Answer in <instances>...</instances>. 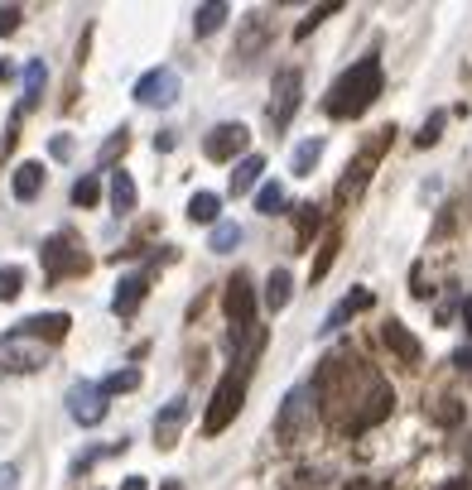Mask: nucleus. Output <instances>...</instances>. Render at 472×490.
Listing matches in <instances>:
<instances>
[{
  "label": "nucleus",
  "instance_id": "obj_1",
  "mask_svg": "<svg viewBox=\"0 0 472 490\" xmlns=\"http://www.w3.org/2000/svg\"><path fill=\"white\" fill-rule=\"evenodd\" d=\"M313 395H318L323 418L342 432H367L371 423H381V418L391 414V404H395L391 385L352 352H338V356H328L323 366H318Z\"/></svg>",
  "mask_w": 472,
  "mask_h": 490
},
{
  "label": "nucleus",
  "instance_id": "obj_2",
  "mask_svg": "<svg viewBox=\"0 0 472 490\" xmlns=\"http://www.w3.org/2000/svg\"><path fill=\"white\" fill-rule=\"evenodd\" d=\"M381 58L377 53H367V58H357L347 73L328 87V102H323V111L332 120H357L362 111H371V102L381 96Z\"/></svg>",
  "mask_w": 472,
  "mask_h": 490
},
{
  "label": "nucleus",
  "instance_id": "obj_3",
  "mask_svg": "<svg viewBox=\"0 0 472 490\" xmlns=\"http://www.w3.org/2000/svg\"><path fill=\"white\" fill-rule=\"evenodd\" d=\"M246 380H251V366H236L217 380L213 389V404H207V414H203V432L207 438H217V432H227L231 428V418L241 414V404H246Z\"/></svg>",
  "mask_w": 472,
  "mask_h": 490
},
{
  "label": "nucleus",
  "instance_id": "obj_4",
  "mask_svg": "<svg viewBox=\"0 0 472 490\" xmlns=\"http://www.w3.org/2000/svg\"><path fill=\"white\" fill-rule=\"evenodd\" d=\"M222 307H227V317H231V346H251L256 337V289H251V274H241L236 270L227 279V298H222Z\"/></svg>",
  "mask_w": 472,
  "mask_h": 490
},
{
  "label": "nucleus",
  "instance_id": "obj_5",
  "mask_svg": "<svg viewBox=\"0 0 472 490\" xmlns=\"http://www.w3.org/2000/svg\"><path fill=\"white\" fill-rule=\"evenodd\" d=\"M39 260H44V279H53V284L87 270V255H82V241L73 231H53L44 241V250H39Z\"/></svg>",
  "mask_w": 472,
  "mask_h": 490
},
{
  "label": "nucleus",
  "instance_id": "obj_6",
  "mask_svg": "<svg viewBox=\"0 0 472 490\" xmlns=\"http://www.w3.org/2000/svg\"><path fill=\"white\" fill-rule=\"evenodd\" d=\"M391 135H395V130H391V125H386V130H381L377 139H371V145H367L362 154H357L352 164H347V178L338 183V198H357V192H362V183L371 178V169H377V164H381V154L391 149Z\"/></svg>",
  "mask_w": 472,
  "mask_h": 490
},
{
  "label": "nucleus",
  "instance_id": "obj_7",
  "mask_svg": "<svg viewBox=\"0 0 472 490\" xmlns=\"http://www.w3.org/2000/svg\"><path fill=\"white\" fill-rule=\"evenodd\" d=\"M299 92H304V77L299 67H285V73H275V96H270V130H285L289 120H295L299 111Z\"/></svg>",
  "mask_w": 472,
  "mask_h": 490
},
{
  "label": "nucleus",
  "instance_id": "obj_8",
  "mask_svg": "<svg viewBox=\"0 0 472 490\" xmlns=\"http://www.w3.org/2000/svg\"><path fill=\"white\" fill-rule=\"evenodd\" d=\"M313 385H299V389H289L285 395V404H280V418H275V432H280L285 442H295L299 432H304V423H309V414H313Z\"/></svg>",
  "mask_w": 472,
  "mask_h": 490
},
{
  "label": "nucleus",
  "instance_id": "obj_9",
  "mask_svg": "<svg viewBox=\"0 0 472 490\" xmlns=\"http://www.w3.org/2000/svg\"><path fill=\"white\" fill-rule=\"evenodd\" d=\"M246 145H251V130H246L241 120H227V125H217V130L203 139V154L213 164H231L236 154H246Z\"/></svg>",
  "mask_w": 472,
  "mask_h": 490
},
{
  "label": "nucleus",
  "instance_id": "obj_10",
  "mask_svg": "<svg viewBox=\"0 0 472 490\" xmlns=\"http://www.w3.org/2000/svg\"><path fill=\"white\" fill-rule=\"evenodd\" d=\"M68 414H73L82 428H96L106 418V389L92 385V380H77L68 389Z\"/></svg>",
  "mask_w": 472,
  "mask_h": 490
},
{
  "label": "nucleus",
  "instance_id": "obj_11",
  "mask_svg": "<svg viewBox=\"0 0 472 490\" xmlns=\"http://www.w3.org/2000/svg\"><path fill=\"white\" fill-rule=\"evenodd\" d=\"M39 366H44V346H39V342L15 337V332L0 342V370H5V375H30Z\"/></svg>",
  "mask_w": 472,
  "mask_h": 490
},
{
  "label": "nucleus",
  "instance_id": "obj_12",
  "mask_svg": "<svg viewBox=\"0 0 472 490\" xmlns=\"http://www.w3.org/2000/svg\"><path fill=\"white\" fill-rule=\"evenodd\" d=\"M135 102L141 106H174L178 102V73L174 67H150V73L135 82Z\"/></svg>",
  "mask_w": 472,
  "mask_h": 490
},
{
  "label": "nucleus",
  "instance_id": "obj_13",
  "mask_svg": "<svg viewBox=\"0 0 472 490\" xmlns=\"http://www.w3.org/2000/svg\"><path fill=\"white\" fill-rule=\"evenodd\" d=\"M68 327H73V317H68V313H34V317L15 322V337H30L39 346H53V342L68 337Z\"/></svg>",
  "mask_w": 472,
  "mask_h": 490
},
{
  "label": "nucleus",
  "instance_id": "obj_14",
  "mask_svg": "<svg viewBox=\"0 0 472 490\" xmlns=\"http://www.w3.org/2000/svg\"><path fill=\"white\" fill-rule=\"evenodd\" d=\"M184 423H188V399H169L155 414V447H159V452L178 447V428H184Z\"/></svg>",
  "mask_w": 472,
  "mask_h": 490
},
{
  "label": "nucleus",
  "instance_id": "obj_15",
  "mask_svg": "<svg viewBox=\"0 0 472 490\" xmlns=\"http://www.w3.org/2000/svg\"><path fill=\"white\" fill-rule=\"evenodd\" d=\"M381 342L386 346H391V352L400 356V361H405V366H420V342H414L410 337V327H405V322H386V327H381Z\"/></svg>",
  "mask_w": 472,
  "mask_h": 490
},
{
  "label": "nucleus",
  "instance_id": "obj_16",
  "mask_svg": "<svg viewBox=\"0 0 472 490\" xmlns=\"http://www.w3.org/2000/svg\"><path fill=\"white\" fill-rule=\"evenodd\" d=\"M145 293H150V279H145V274L121 279V284H116V298H111V307H116V317H131L135 307L145 303Z\"/></svg>",
  "mask_w": 472,
  "mask_h": 490
},
{
  "label": "nucleus",
  "instance_id": "obj_17",
  "mask_svg": "<svg viewBox=\"0 0 472 490\" xmlns=\"http://www.w3.org/2000/svg\"><path fill=\"white\" fill-rule=\"evenodd\" d=\"M367 307H371V289H357V293H347V298H342V303H338V307H332V313L323 317V332H338L347 317L367 313Z\"/></svg>",
  "mask_w": 472,
  "mask_h": 490
},
{
  "label": "nucleus",
  "instance_id": "obj_18",
  "mask_svg": "<svg viewBox=\"0 0 472 490\" xmlns=\"http://www.w3.org/2000/svg\"><path fill=\"white\" fill-rule=\"evenodd\" d=\"M10 188H15V198L20 202H34L39 198V188H44V164H20L15 169V178H10Z\"/></svg>",
  "mask_w": 472,
  "mask_h": 490
},
{
  "label": "nucleus",
  "instance_id": "obj_19",
  "mask_svg": "<svg viewBox=\"0 0 472 490\" xmlns=\"http://www.w3.org/2000/svg\"><path fill=\"white\" fill-rule=\"evenodd\" d=\"M44 82H49L44 58H34L30 67H24V96H20V111H34V106H39V96H44Z\"/></svg>",
  "mask_w": 472,
  "mask_h": 490
},
{
  "label": "nucleus",
  "instance_id": "obj_20",
  "mask_svg": "<svg viewBox=\"0 0 472 490\" xmlns=\"http://www.w3.org/2000/svg\"><path fill=\"white\" fill-rule=\"evenodd\" d=\"M260 174H266V159H260V154H246V159L236 164V174H231V192H236V198H241V192H251Z\"/></svg>",
  "mask_w": 472,
  "mask_h": 490
},
{
  "label": "nucleus",
  "instance_id": "obj_21",
  "mask_svg": "<svg viewBox=\"0 0 472 490\" xmlns=\"http://www.w3.org/2000/svg\"><path fill=\"white\" fill-rule=\"evenodd\" d=\"M318 159H323V139L313 135V139H304V145L295 149V159H289V174H295V178H309Z\"/></svg>",
  "mask_w": 472,
  "mask_h": 490
},
{
  "label": "nucleus",
  "instance_id": "obj_22",
  "mask_svg": "<svg viewBox=\"0 0 472 490\" xmlns=\"http://www.w3.org/2000/svg\"><path fill=\"white\" fill-rule=\"evenodd\" d=\"M289 289H295V279H289V270H275V274L266 279V307H270V313H285Z\"/></svg>",
  "mask_w": 472,
  "mask_h": 490
},
{
  "label": "nucleus",
  "instance_id": "obj_23",
  "mask_svg": "<svg viewBox=\"0 0 472 490\" xmlns=\"http://www.w3.org/2000/svg\"><path fill=\"white\" fill-rule=\"evenodd\" d=\"M227 15H231V10L222 5V0H213V5H198V10H193V30L207 39V34H217V30H222V20H227Z\"/></svg>",
  "mask_w": 472,
  "mask_h": 490
},
{
  "label": "nucleus",
  "instance_id": "obj_24",
  "mask_svg": "<svg viewBox=\"0 0 472 490\" xmlns=\"http://www.w3.org/2000/svg\"><path fill=\"white\" fill-rule=\"evenodd\" d=\"M217 212H222L217 192H193V198H188V221H203V227H207V221H217Z\"/></svg>",
  "mask_w": 472,
  "mask_h": 490
},
{
  "label": "nucleus",
  "instance_id": "obj_25",
  "mask_svg": "<svg viewBox=\"0 0 472 490\" xmlns=\"http://www.w3.org/2000/svg\"><path fill=\"white\" fill-rule=\"evenodd\" d=\"M111 207H116L121 217L135 212V183H131V174H111Z\"/></svg>",
  "mask_w": 472,
  "mask_h": 490
},
{
  "label": "nucleus",
  "instance_id": "obj_26",
  "mask_svg": "<svg viewBox=\"0 0 472 490\" xmlns=\"http://www.w3.org/2000/svg\"><path fill=\"white\" fill-rule=\"evenodd\" d=\"M236 245H241V227H236V221H217V227H213V241H207V250H217V255H231Z\"/></svg>",
  "mask_w": 472,
  "mask_h": 490
},
{
  "label": "nucleus",
  "instance_id": "obj_27",
  "mask_svg": "<svg viewBox=\"0 0 472 490\" xmlns=\"http://www.w3.org/2000/svg\"><path fill=\"white\" fill-rule=\"evenodd\" d=\"M20 289H24V270L20 264H5V270H0V303L20 298Z\"/></svg>",
  "mask_w": 472,
  "mask_h": 490
},
{
  "label": "nucleus",
  "instance_id": "obj_28",
  "mask_svg": "<svg viewBox=\"0 0 472 490\" xmlns=\"http://www.w3.org/2000/svg\"><path fill=\"white\" fill-rule=\"evenodd\" d=\"M280 207H285V188H280V183H266V188L256 192V212L275 217V212H280Z\"/></svg>",
  "mask_w": 472,
  "mask_h": 490
},
{
  "label": "nucleus",
  "instance_id": "obj_29",
  "mask_svg": "<svg viewBox=\"0 0 472 490\" xmlns=\"http://www.w3.org/2000/svg\"><path fill=\"white\" fill-rule=\"evenodd\" d=\"M96 198H102V183H96L92 174H82L77 183H73V202L77 207H96Z\"/></svg>",
  "mask_w": 472,
  "mask_h": 490
},
{
  "label": "nucleus",
  "instance_id": "obj_30",
  "mask_svg": "<svg viewBox=\"0 0 472 490\" xmlns=\"http://www.w3.org/2000/svg\"><path fill=\"white\" fill-rule=\"evenodd\" d=\"M135 385H141V370H116V375H106L102 380L106 395H126V389H135Z\"/></svg>",
  "mask_w": 472,
  "mask_h": 490
},
{
  "label": "nucleus",
  "instance_id": "obj_31",
  "mask_svg": "<svg viewBox=\"0 0 472 490\" xmlns=\"http://www.w3.org/2000/svg\"><path fill=\"white\" fill-rule=\"evenodd\" d=\"M126 145H131V130L121 125V130H116V135H111L106 145H102V154H96V164H111L116 154H126Z\"/></svg>",
  "mask_w": 472,
  "mask_h": 490
},
{
  "label": "nucleus",
  "instance_id": "obj_32",
  "mask_svg": "<svg viewBox=\"0 0 472 490\" xmlns=\"http://www.w3.org/2000/svg\"><path fill=\"white\" fill-rule=\"evenodd\" d=\"M332 260H338V231H332L328 241H323V250H318V260H313V279H323Z\"/></svg>",
  "mask_w": 472,
  "mask_h": 490
},
{
  "label": "nucleus",
  "instance_id": "obj_33",
  "mask_svg": "<svg viewBox=\"0 0 472 490\" xmlns=\"http://www.w3.org/2000/svg\"><path fill=\"white\" fill-rule=\"evenodd\" d=\"M443 120H449V116H443V111H434V116L424 120V130L414 135V145H420V149H429V145H434V139H439V130H443Z\"/></svg>",
  "mask_w": 472,
  "mask_h": 490
},
{
  "label": "nucleus",
  "instance_id": "obj_34",
  "mask_svg": "<svg viewBox=\"0 0 472 490\" xmlns=\"http://www.w3.org/2000/svg\"><path fill=\"white\" fill-rule=\"evenodd\" d=\"M309 231H318V207H299V245L309 241Z\"/></svg>",
  "mask_w": 472,
  "mask_h": 490
},
{
  "label": "nucleus",
  "instance_id": "obj_35",
  "mask_svg": "<svg viewBox=\"0 0 472 490\" xmlns=\"http://www.w3.org/2000/svg\"><path fill=\"white\" fill-rule=\"evenodd\" d=\"M20 30V5H0V34H15Z\"/></svg>",
  "mask_w": 472,
  "mask_h": 490
},
{
  "label": "nucleus",
  "instance_id": "obj_36",
  "mask_svg": "<svg viewBox=\"0 0 472 490\" xmlns=\"http://www.w3.org/2000/svg\"><path fill=\"white\" fill-rule=\"evenodd\" d=\"M332 10H338V5H318V10H313V15H309V20H304V24H299V30H295V34L304 39V34H309V30H313V24H323V20L332 15Z\"/></svg>",
  "mask_w": 472,
  "mask_h": 490
},
{
  "label": "nucleus",
  "instance_id": "obj_37",
  "mask_svg": "<svg viewBox=\"0 0 472 490\" xmlns=\"http://www.w3.org/2000/svg\"><path fill=\"white\" fill-rule=\"evenodd\" d=\"M49 154H53V159H68V154H73V139H68V135H53Z\"/></svg>",
  "mask_w": 472,
  "mask_h": 490
},
{
  "label": "nucleus",
  "instance_id": "obj_38",
  "mask_svg": "<svg viewBox=\"0 0 472 490\" xmlns=\"http://www.w3.org/2000/svg\"><path fill=\"white\" fill-rule=\"evenodd\" d=\"M121 490H150V486H145V476H126V481H121Z\"/></svg>",
  "mask_w": 472,
  "mask_h": 490
},
{
  "label": "nucleus",
  "instance_id": "obj_39",
  "mask_svg": "<svg viewBox=\"0 0 472 490\" xmlns=\"http://www.w3.org/2000/svg\"><path fill=\"white\" fill-rule=\"evenodd\" d=\"M15 486V467H0V490H10Z\"/></svg>",
  "mask_w": 472,
  "mask_h": 490
},
{
  "label": "nucleus",
  "instance_id": "obj_40",
  "mask_svg": "<svg viewBox=\"0 0 472 490\" xmlns=\"http://www.w3.org/2000/svg\"><path fill=\"white\" fill-rule=\"evenodd\" d=\"M453 361H458V366H463V370H472V346H463V352H458Z\"/></svg>",
  "mask_w": 472,
  "mask_h": 490
},
{
  "label": "nucleus",
  "instance_id": "obj_41",
  "mask_svg": "<svg viewBox=\"0 0 472 490\" xmlns=\"http://www.w3.org/2000/svg\"><path fill=\"white\" fill-rule=\"evenodd\" d=\"M463 327H467V337H472V298L463 303Z\"/></svg>",
  "mask_w": 472,
  "mask_h": 490
},
{
  "label": "nucleus",
  "instance_id": "obj_42",
  "mask_svg": "<svg viewBox=\"0 0 472 490\" xmlns=\"http://www.w3.org/2000/svg\"><path fill=\"white\" fill-rule=\"evenodd\" d=\"M439 490H467V481H463V476H458V481H443Z\"/></svg>",
  "mask_w": 472,
  "mask_h": 490
},
{
  "label": "nucleus",
  "instance_id": "obj_43",
  "mask_svg": "<svg viewBox=\"0 0 472 490\" xmlns=\"http://www.w3.org/2000/svg\"><path fill=\"white\" fill-rule=\"evenodd\" d=\"M159 490H184V486H178V481H164V486H159Z\"/></svg>",
  "mask_w": 472,
  "mask_h": 490
},
{
  "label": "nucleus",
  "instance_id": "obj_44",
  "mask_svg": "<svg viewBox=\"0 0 472 490\" xmlns=\"http://www.w3.org/2000/svg\"><path fill=\"white\" fill-rule=\"evenodd\" d=\"M352 490H371V486H352Z\"/></svg>",
  "mask_w": 472,
  "mask_h": 490
}]
</instances>
